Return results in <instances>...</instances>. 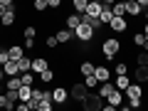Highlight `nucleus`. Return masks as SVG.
<instances>
[{
    "mask_svg": "<svg viewBox=\"0 0 148 111\" xmlns=\"http://www.w3.org/2000/svg\"><path fill=\"white\" fill-rule=\"evenodd\" d=\"M121 47H123V42L119 37H106L104 42H101V54H104L106 59H114V57L121 54Z\"/></svg>",
    "mask_w": 148,
    "mask_h": 111,
    "instance_id": "f257e3e1",
    "label": "nucleus"
},
{
    "mask_svg": "<svg viewBox=\"0 0 148 111\" xmlns=\"http://www.w3.org/2000/svg\"><path fill=\"white\" fill-rule=\"evenodd\" d=\"M104 96L99 94V91H94V89H89V94L84 96V101H82V106H84L86 111H99L101 106H104Z\"/></svg>",
    "mask_w": 148,
    "mask_h": 111,
    "instance_id": "f03ea898",
    "label": "nucleus"
},
{
    "mask_svg": "<svg viewBox=\"0 0 148 111\" xmlns=\"http://www.w3.org/2000/svg\"><path fill=\"white\" fill-rule=\"evenodd\" d=\"M94 37H96V32H94L91 25H84V22H82V25L74 30V40H77V42H91Z\"/></svg>",
    "mask_w": 148,
    "mask_h": 111,
    "instance_id": "7ed1b4c3",
    "label": "nucleus"
},
{
    "mask_svg": "<svg viewBox=\"0 0 148 111\" xmlns=\"http://www.w3.org/2000/svg\"><path fill=\"white\" fill-rule=\"evenodd\" d=\"M67 89H69V99H72V101H79V104L84 101V96L89 94V89L84 86V82H74V84H69Z\"/></svg>",
    "mask_w": 148,
    "mask_h": 111,
    "instance_id": "20e7f679",
    "label": "nucleus"
},
{
    "mask_svg": "<svg viewBox=\"0 0 148 111\" xmlns=\"http://www.w3.org/2000/svg\"><path fill=\"white\" fill-rule=\"evenodd\" d=\"M106 27H111L114 35H123V32H128V20H126V17H121V15H114Z\"/></svg>",
    "mask_w": 148,
    "mask_h": 111,
    "instance_id": "39448f33",
    "label": "nucleus"
},
{
    "mask_svg": "<svg viewBox=\"0 0 148 111\" xmlns=\"http://www.w3.org/2000/svg\"><path fill=\"white\" fill-rule=\"evenodd\" d=\"M52 96H54V104H67L69 101V89L67 86H54Z\"/></svg>",
    "mask_w": 148,
    "mask_h": 111,
    "instance_id": "423d86ee",
    "label": "nucleus"
},
{
    "mask_svg": "<svg viewBox=\"0 0 148 111\" xmlns=\"http://www.w3.org/2000/svg\"><path fill=\"white\" fill-rule=\"evenodd\" d=\"M15 20H17V10H5V15L0 17V27L10 30V27L15 25Z\"/></svg>",
    "mask_w": 148,
    "mask_h": 111,
    "instance_id": "0eeeda50",
    "label": "nucleus"
},
{
    "mask_svg": "<svg viewBox=\"0 0 148 111\" xmlns=\"http://www.w3.org/2000/svg\"><path fill=\"white\" fill-rule=\"evenodd\" d=\"M126 96L128 99H143V84L141 82H136V84H128V89H126Z\"/></svg>",
    "mask_w": 148,
    "mask_h": 111,
    "instance_id": "6e6552de",
    "label": "nucleus"
},
{
    "mask_svg": "<svg viewBox=\"0 0 148 111\" xmlns=\"http://www.w3.org/2000/svg\"><path fill=\"white\" fill-rule=\"evenodd\" d=\"M143 12V5L138 3V0H126V15H131V17H138Z\"/></svg>",
    "mask_w": 148,
    "mask_h": 111,
    "instance_id": "1a4fd4ad",
    "label": "nucleus"
},
{
    "mask_svg": "<svg viewBox=\"0 0 148 111\" xmlns=\"http://www.w3.org/2000/svg\"><path fill=\"white\" fill-rule=\"evenodd\" d=\"M94 77L99 82H109L111 79V69L106 67V64H96V69H94Z\"/></svg>",
    "mask_w": 148,
    "mask_h": 111,
    "instance_id": "9d476101",
    "label": "nucleus"
},
{
    "mask_svg": "<svg viewBox=\"0 0 148 111\" xmlns=\"http://www.w3.org/2000/svg\"><path fill=\"white\" fill-rule=\"evenodd\" d=\"M54 35H57V40H59V45H69L74 40V32L69 30V27H62V30H57L54 32Z\"/></svg>",
    "mask_w": 148,
    "mask_h": 111,
    "instance_id": "9b49d317",
    "label": "nucleus"
},
{
    "mask_svg": "<svg viewBox=\"0 0 148 111\" xmlns=\"http://www.w3.org/2000/svg\"><path fill=\"white\" fill-rule=\"evenodd\" d=\"M106 104H111V106H116V109H119V104H123V91L121 89H114L109 96H106Z\"/></svg>",
    "mask_w": 148,
    "mask_h": 111,
    "instance_id": "f8f14e48",
    "label": "nucleus"
},
{
    "mask_svg": "<svg viewBox=\"0 0 148 111\" xmlns=\"http://www.w3.org/2000/svg\"><path fill=\"white\" fill-rule=\"evenodd\" d=\"M133 79L141 82V84H146V82H148V64H138L136 72H133Z\"/></svg>",
    "mask_w": 148,
    "mask_h": 111,
    "instance_id": "ddd939ff",
    "label": "nucleus"
},
{
    "mask_svg": "<svg viewBox=\"0 0 148 111\" xmlns=\"http://www.w3.org/2000/svg\"><path fill=\"white\" fill-rule=\"evenodd\" d=\"M64 25H67L69 27V30H77V27H79L82 25V15H79V12H72V15H67V20H64Z\"/></svg>",
    "mask_w": 148,
    "mask_h": 111,
    "instance_id": "4468645a",
    "label": "nucleus"
},
{
    "mask_svg": "<svg viewBox=\"0 0 148 111\" xmlns=\"http://www.w3.org/2000/svg\"><path fill=\"white\" fill-rule=\"evenodd\" d=\"M128 84H131V77H128V74H116V82H114V86H116V89L126 91Z\"/></svg>",
    "mask_w": 148,
    "mask_h": 111,
    "instance_id": "2eb2a0df",
    "label": "nucleus"
},
{
    "mask_svg": "<svg viewBox=\"0 0 148 111\" xmlns=\"http://www.w3.org/2000/svg\"><path fill=\"white\" fill-rule=\"evenodd\" d=\"M47 67H49V62H47V59H45V57H35V59H32V72H35V74L45 72V69H47Z\"/></svg>",
    "mask_w": 148,
    "mask_h": 111,
    "instance_id": "dca6fc26",
    "label": "nucleus"
},
{
    "mask_svg": "<svg viewBox=\"0 0 148 111\" xmlns=\"http://www.w3.org/2000/svg\"><path fill=\"white\" fill-rule=\"evenodd\" d=\"M94 69H96V62H94V59H84V62L79 64L82 77H86V74H94Z\"/></svg>",
    "mask_w": 148,
    "mask_h": 111,
    "instance_id": "f3484780",
    "label": "nucleus"
},
{
    "mask_svg": "<svg viewBox=\"0 0 148 111\" xmlns=\"http://www.w3.org/2000/svg\"><path fill=\"white\" fill-rule=\"evenodd\" d=\"M8 54H10V59H20L22 54H25V47H22V45H10V47H8Z\"/></svg>",
    "mask_w": 148,
    "mask_h": 111,
    "instance_id": "a211bd4d",
    "label": "nucleus"
},
{
    "mask_svg": "<svg viewBox=\"0 0 148 111\" xmlns=\"http://www.w3.org/2000/svg\"><path fill=\"white\" fill-rule=\"evenodd\" d=\"M17 69H20V74H22V72H30V69H32V57L22 54V57L17 59Z\"/></svg>",
    "mask_w": 148,
    "mask_h": 111,
    "instance_id": "6ab92c4d",
    "label": "nucleus"
},
{
    "mask_svg": "<svg viewBox=\"0 0 148 111\" xmlns=\"http://www.w3.org/2000/svg\"><path fill=\"white\" fill-rule=\"evenodd\" d=\"M3 72H5V77H15V74H20V69H17V62H15V59H10L8 64H3Z\"/></svg>",
    "mask_w": 148,
    "mask_h": 111,
    "instance_id": "aec40b11",
    "label": "nucleus"
},
{
    "mask_svg": "<svg viewBox=\"0 0 148 111\" xmlns=\"http://www.w3.org/2000/svg\"><path fill=\"white\" fill-rule=\"evenodd\" d=\"M114 89H116V86L111 84V79H109V82H101V84L96 86V91H99V94L104 96V99H106V96H109V94H111V91H114Z\"/></svg>",
    "mask_w": 148,
    "mask_h": 111,
    "instance_id": "412c9836",
    "label": "nucleus"
},
{
    "mask_svg": "<svg viewBox=\"0 0 148 111\" xmlns=\"http://www.w3.org/2000/svg\"><path fill=\"white\" fill-rule=\"evenodd\" d=\"M37 77H40V84H49V82H54V69H45V72H40L37 74Z\"/></svg>",
    "mask_w": 148,
    "mask_h": 111,
    "instance_id": "4be33fe9",
    "label": "nucleus"
},
{
    "mask_svg": "<svg viewBox=\"0 0 148 111\" xmlns=\"http://www.w3.org/2000/svg\"><path fill=\"white\" fill-rule=\"evenodd\" d=\"M111 10H114V15H121V17H126V0H116V3L111 5Z\"/></svg>",
    "mask_w": 148,
    "mask_h": 111,
    "instance_id": "5701e85b",
    "label": "nucleus"
},
{
    "mask_svg": "<svg viewBox=\"0 0 148 111\" xmlns=\"http://www.w3.org/2000/svg\"><path fill=\"white\" fill-rule=\"evenodd\" d=\"M20 86H22L20 74H15V77H8V82H5V89H20Z\"/></svg>",
    "mask_w": 148,
    "mask_h": 111,
    "instance_id": "b1692460",
    "label": "nucleus"
},
{
    "mask_svg": "<svg viewBox=\"0 0 148 111\" xmlns=\"http://www.w3.org/2000/svg\"><path fill=\"white\" fill-rule=\"evenodd\" d=\"M99 84H101V82L96 79L94 74H86V77H84V86H86V89H96Z\"/></svg>",
    "mask_w": 148,
    "mask_h": 111,
    "instance_id": "393cba45",
    "label": "nucleus"
},
{
    "mask_svg": "<svg viewBox=\"0 0 148 111\" xmlns=\"http://www.w3.org/2000/svg\"><path fill=\"white\" fill-rule=\"evenodd\" d=\"M86 12H89L91 17H99V12H101V3H91V0H89V5H86Z\"/></svg>",
    "mask_w": 148,
    "mask_h": 111,
    "instance_id": "a878e982",
    "label": "nucleus"
},
{
    "mask_svg": "<svg viewBox=\"0 0 148 111\" xmlns=\"http://www.w3.org/2000/svg\"><path fill=\"white\" fill-rule=\"evenodd\" d=\"M72 3H74V12H79V15H82V12H86L89 0H72Z\"/></svg>",
    "mask_w": 148,
    "mask_h": 111,
    "instance_id": "bb28decb",
    "label": "nucleus"
},
{
    "mask_svg": "<svg viewBox=\"0 0 148 111\" xmlns=\"http://www.w3.org/2000/svg\"><path fill=\"white\" fill-rule=\"evenodd\" d=\"M148 37L143 35V32H133V40H131V45H136V47H143V42H146Z\"/></svg>",
    "mask_w": 148,
    "mask_h": 111,
    "instance_id": "cd10ccee",
    "label": "nucleus"
},
{
    "mask_svg": "<svg viewBox=\"0 0 148 111\" xmlns=\"http://www.w3.org/2000/svg\"><path fill=\"white\" fill-rule=\"evenodd\" d=\"M32 8H35L37 12H45L49 5H47V0H32Z\"/></svg>",
    "mask_w": 148,
    "mask_h": 111,
    "instance_id": "c85d7f7f",
    "label": "nucleus"
},
{
    "mask_svg": "<svg viewBox=\"0 0 148 111\" xmlns=\"http://www.w3.org/2000/svg\"><path fill=\"white\" fill-rule=\"evenodd\" d=\"M0 109L10 111V109H15V104H12V101H8V96H5V94H0Z\"/></svg>",
    "mask_w": 148,
    "mask_h": 111,
    "instance_id": "c756f323",
    "label": "nucleus"
},
{
    "mask_svg": "<svg viewBox=\"0 0 148 111\" xmlns=\"http://www.w3.org/2000/svg\"><path fill=\"white\" fill-rule=\"evenodd\" d=\"M45 47H49V49H57V47H59V40H57V35H49V37H47V42H45Z\"/></svg>",
    "mask_w": 148,
    "mask_h": 111,
    "instance_id": "7c9ffc66",
    "label": "nucleus"
},
{
    "mask_svg": "<svg viewBox=\"0 0 148 111\" xmlns=\"http://www.w3.org/2000/svg\"><path fill=\"white\" fill-rule=\"evenodd\" d=\"M22 35H25V37H35V40H37V27H35V25H25Z\"/></svg>",
    "mask_w": 148,
    "mask_h": 111,
    "instance_id": "2f4dec72",
    "label": "nucleus"
},
{
    "mask_svg": "<svg viewBox=\"0 0 148 111\" xmlns=\"http://www.w3.org/2000/svg\"><path fill=\"white\" fill-rule=\"evenodd\" d=\"M128 72H131L128 62H116V74H128Z\"/></svg>",
    "mask_w": 148,
    "mask_h": 111,
    "instance_id": "473e14b6",
    "label": "nucleus"
},
{
    "mask_svg": "<svg viewBox=\"0 0 148 111\" xmlns=\"http://www.w3.org/2000/svg\"><path fill=\"white\" fill-rule=\"evenodd\" d=\"M136 64H148V52L146 49H141V52L136 54Z\"/></svg>",
    "mask_w": 148,
    "mask_h": 111,
    "instance_id": "72a5a7b5",
    "label": "nucleus"
},
{
    "mask_svg": "<svg viewBox=\"0 0 148 111\" xmlns=\"http://www.w3.org/2000/svg\"><path fill=\"white\" fill-rule=\"evenodd\" d=\"M22 47H25V52H32V49H35V37H25Z\"/></svg>",
    "mask_w": 148,
    "mask_h": 111,
    "instance_id": "f704fd0d",
    "label": "nucleus"
},
{
    "mask_svg": "<svg viewBox=\"0 0 148 111\" xmlns=\"http://www.w3.org/2000/svg\"><path fill=\"white\" fill-rule=\"evenodd\" d=\"M128 106H131V109H141V106H143V99H128Z\"/></svg>",
    "mask_w": 148,
    "mask_h": 111,
    "instance_id": "c9c22d12",
    "label": "nucleus"
},
{
    "mask_svg": "<svg viewBox=\"0 0 148 111\" xmlns=\"http://www.w3.org/2000/svg\"><path fill=\"white\" fill-rule=\"evenodd\" d=\"M8 62H10V54H8V49H3V52H0V67L8 64Z\"/></svg>",
    "mask_w": 148,
    "mask_h": 111,
    "instance_id": "e433bc0d",
    "label": "nucleus"
},
{
    "mask_svg": "<svg viewBox=\"0 0 148 111\" xmlns=\"http://www.w3.org/2000/svg\"><path fill=\"white\" fill-rule=\"evenodd\" d=\"M47 5L52 8V10H59V8H62V0H47Z\"/></svg>",
    "mask_w": 148,
    "mask_h": 111,
    "instance_id": "4c0bfd02",
    "label": "nucleus"
},
{
    "mask_svg": "<svg viewBox=\"0 0 148 111\" xmlns=\"http://www.w3.org/2000/svg\"><path fill=\"white\" fill-rule=\"evenodd\" d=\"M0 3H3L8 10H17V8H15V0H0Z\"/></svg>",
    "mask_w": 148,
    "mask_h": 111,
    "instance_id": "58836bf2",
    "label": "nucleus"
},
{
    "mask_svg": "<svg viewBox=\"0 0 148 111\" xmlns=\"http://www.w3.org/2000/svg\"><path fill=\"white\" fill-rule=\"evenodd\" d=\"M5 10H8V8H5V5H3V3H0V17L5 15Z\"/></svg>",
    "mask_w": 148,
    "mask_h": 111,
    "instance_id": "ea45409f",
    "label": "nucleus"
},
{
    "mask_svg": "<svg viewBox=\"0 0 148 111\" xmlns=\"http://www.w3.org/2000/svg\"><path fill=\"white\" fill-rule=\"evenodd\" d=\"M101 3H104V5H114V3H116V0H101Z\"/></svg>",
    "mask_w": 148,
    "mask_h": 111,
    "instance_id": "a19ab883",
    "label": "nucleus"
},
{
    "mask_svg": "<svg viewBox=\"0 0 148 111\" xmlns=\"http://www.w3.org/2000/svg\"><path fill=\"white\" fill-rule=\"evenodd\" d=\"M143 35L148 37V22H146V25H143Z\"/></svg>",
    "mask_w": 148,
    "mask_h": 111,
    "instance_id": "79ce46f5",
    "label": "nucleus"
},
{
    "mask_svg": "<svg viewBox=\"0 0 148 111\" xmlns=\"http://www.w3.org/2000/svg\"><path fill=\"white\" fill-rule=\"evenodd\" d=\"M3 77H5V72H3V67H0V84H3Z\"/></svg>",
    "mask_w": 148,
    "mask_h": 111,
    "instance_id": "37998d69",
    "label": "nucleus"
},
{
    "mask_svg": "<svg viewBox=\"0 0 148 111\" xmlns=\"http://www.w3.org/2000/svg\"><path fill=\"white\" fill-rule=\"evenodd\" d=\"M138 3H141V5H143V8H148V0H138Z\"/></svg>",
    "mask_w": 148,
    "mask_h": 111,
    "instance_id": "c03bdc74",
    "label": "nucleus"
},
{
    "mask_svg": "<svg viewBox=\"0 0 148 111\" xmlns=\"http://www.w3.org/2000/svg\"><path fill=\"white\" fill-rule=\"evenodd\" d=\"M143 15H146V22H148V8H143Z\"/></svg>",
    "mask_w": 148,
    "mask_h": 111,
    "instance_id": "a18cd8bd",
    "label": "nucleus"
},
{
    "mask_svg": "<svg viewBox=\"0 0 148 111\" xmlns=\"http://www.w3.org/2000/svg\"><path fill=\"white\" fill-rule=\"evenodd\" d=\"M91 3H101V0H91Z\"/></svg>",
    "mask_w": 148,
    "mask_h": 111,
    "instance_id": "49530a36",
    "label": "nucleus"
},
{
    "mask_svg": "<svg viewBox=\"0 0 148 111\" xmlns=\"http://www.w3.org/2000/svg\"><path fill=\"white\" fill-rule=\"evenodd\" d=\"M0 52H3V45H0Z\"/></svg>",
    "mask_w": 148,
    "mask_h": 111,
    "instance_id": "de8ad7c7",
    "label": "nucleus"
},
{
    "mask_svg": "<svg viewBox=\"0 0 148 111\" xmlns=\"http://www.w3.org/2000/svg\"><path fill=\"white\" fill-rule=\"evenodd\" d=\"M146 104H148V96H146Z\"/></svg>",
    "mask_w": 148,
    "mask_h": 111,
    "instance_id": "09e8293b",
    "label": "nucleus"
}]
</instances>
